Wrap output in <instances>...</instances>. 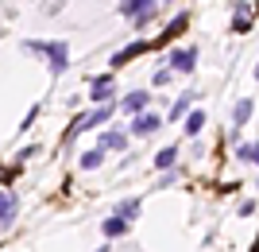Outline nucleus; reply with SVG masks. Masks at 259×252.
Listing matches in <instances>:
<instances>
[{"label":"nucleus","mask_w":259,"mask_h":252,"mask_svg":"<svg viewBox=\"0 0 259 252\" xmlns=\"http://www.w3.org/2000/svg\"><path fill=\"white\" fill-rule=\"evenodd\" d=\"M120 109V101H105V105H97L93 113H81L74 124H70V132H66V140H74V136H81V132H89V128H101L105 121H112V113Z\"/></svg>","instance_id":"nucleus-2"},{"label":"nucleus","mask_w":259,"mask_h":252,"mask_svg":"<svg viewBox=\"0 0 259 252\" xmlns=\"http://www.w3.org/2000/svg\"><path fill=\"white\" fill-rule=\"evenodd\" d=\"M27 47V51H31V55H43L47 58V70H51V74H66V70H70V47L62 43V39H31V43H23Z\"/></svg>","instance_id":"nucleus-1"},{"label":"nucleus","mask_w":259,"mask_h":252,"mask_svg":"<svg viewBox=\"0 0 259 252\" xmlns=\"http://www.w3.org/2000/svg\"><path fill=\"white\" fill-rule=\"evenodd\" d=\"M128 225H132L128 218L112 213V218H105V221H101V233H105V241H116V237H124V233H128Z\"/></svg>","instance_id":"nucleus-10"},{"label":"nucleus","mask_w":259,"mask_h":252,"mask_svg":"<svg viewBox=\"0 0 259 252\" xmlns=\"http://www.w3.org/2000/svg\"><path fill=\"white\" fill-rule=\"evenodd\" d=\"M251 109H255V101H251V97L236 101V109H232V124H236V128H244V124L251 121Z\"/></svg>","instance_id":"nucleus-14"},{"label":"nucleus","mask_w":259,"mask_h":252,"mask_svg":"<svg viewBox=\"0 0 259 252\" xmlns=\"http://www.w3.org/2000/svg\"><path fill=\"white\" fill-rule=\"evenodd\" d=\"M182 128H186V136H190V140H197V136H201V128H205V113L201 109H190L182 117Z\"/></svg>","instance_id":"nucleus-13"},{"label":"nucleus","mask_w":259,"mask_h":252,"mask_svg":"<svg viewBox=\"0 0 259 252\" xmlns=\"http://www.w3.org/2000/svg\"><path fill=\"white\" fill-rule=\"evenodd\" d=\"M116 12L124 16V20H132L136 27H143V23L151 20V12H155V0H120Z\"/></svg>","instance_id":"nucleus-3"},{"label":"nucleus","mask_w":259,"mask_h":252,"mask_svg":"<svg viewBox=\"0 0 259 252\" xmlns=\"http://www.w3.org/2000/svg\"><path fill=\"white\" fill-rule=\"evenodd\" d=\"M151 51H155V43H151V39H136V43H128L124 51H116V55L108 58V66H112V70H120V66H128L132 58H140V55H151Z\"/></svg>","instance_id":"nucleus-4"},{"label":"nucleus","mask_w":259,"mask_h":252,"mask_svg":"<svg viewBox=\"0 0 259 252\" xmlns=\"http://www.w3.org/2000/svg\"><path fill=\"white\" fill-rule=\"evenodd\" d=\"M105 148H101V143H97V148H85V152H81V155H77V167H81V171H97V167L101 163H105Z\"/></svg>","instance_id":"nucleus-12"},{"label":"nucleus","mask_w":259,"mask_h":252,"mask_svg":"<svg viewBox=\"0 0 259 252\" xmlns=\"http://www.w3.org/2000/svg\"><path fill=\"white\" fill-rule=\"evenodd\" d=\"M89 89H112V70L108 74H93L89 78Z\"/></svg>","instance_id":"nucleus-19"},{"label":"nucleus","mask_w":259,"mask_h":252,"mask_svg":"<svg viewBox=\"0 0 259 252\" xmlns=\"http://www.w3.org/2000/svg\"><path fill=\"white\" fill-rule=\"evenodd\" d=\"M170 78H174V70H170V66H162V70H155V78H151V82H155V86H166Z\"/></svg>","instance_id":"nucleus-20"},{"label":"nucleus","mask_w":259,"mask_h":252,"mask_svg":"<svg viewBox=\"0 0 259 252\" xmlns=\"http://www.w3.org/2000/svg\"><path fill=\"white\" fill-rule=\"evenodd\" d=\"M186 23H190V16H186V12H182V16H174V20H170V27L162 31V39H174L178 31H186Z\"/></svg>","instance_id":"nucleus-18"},{"label":"nucleus","mask_w":259,"mask_h":252,"mask_svg":"<svg viewBox=\"0 0 259 252\" xmlns=\"http://www.w3.org/2000/svg\"><path fill=\"white\" fill-rule=\"evenodd\" d=\"M170 70L174 74H194L197 70V47H178V51H170Z\"/></svg>","instance_id":"nucleus-6"},{"label":"nucleus","mask_w":259,"mask_h":252,"mask_svg":"<svg viewBox=\"0 0 259 252\" xmlns=\"http://www.w3.org/2000/svg\"><path fill=\"white\" fill-rule=\"evenodd\" d=\"M151 109V93L147 89H132L128 97H120V113H128V117H136V113Z\"/></svg>","instance_id":"nucleus-7"},{"label":"nucleus","mask_w":259,"mask_h":252,"mask_svg":"<svg viewBox=\"0 0 259 252\" xmlns=\"http://www.w3.org/2000/svg\"><path fill=\"white\" fill-rule=\"evenodd\" d=\"M236 159H244V163H259V140L255 143H236Z\"/></svg>","instance_id":"nucleus-17"},{"label":"nucleus","mask_w":259,"mask_h":252,"mask_svg":"<svg viewBox=\"0 0 259 252\" xmlns=\"http://www.w3.org/2000/svg\"><path fill=\"white\" fill-rule=\"evenodd\" d=\"M16 213H20V198L12 194V190L0 187V225H12V221H16Z\"/></svg>","instance_id":"nucleus-8"},{"label":"nucleus","mask_w":259,"mask_h":252,"mask_svg":"<svg viewBox=\"0 0 259 252\" xmlns=\"http://www.w3.org/2000/svg\"><path fill=\"white\" fill-rule=\"evenodd\" d=\"M255 82H259V66H255Z\"/></svg>","instance_id":"nucleus-21"},{"label":"nucleus","mask_w":259,"mask_h":252,"mask_svg":"<svg viewBox=\"0 0 259 252\" xmlns=\"http://www.w3.org/2000/svg\"><path fill=\"white\" fill-rule=\"evenodd\" d=\"M101 148L105 152H128V132H120V128H112V132H101Z\"/></svg>","instance_id":"nucleus-11"},{"label":"nucleus","mask_w":259,"mask_h":252,"mask_svg":"<svg viewBox=\"0 0 259 252\" xmlns=\"http://www.w3.org/2000/svg\"><path fill=\"white\" fill-rule=\"evenodd\" d=\"M194 101H197V93H194V89H190V93H182V97H178V101L170 105V113H166V124H178V121L186 117V113L194 109Z\"/></svg>","instance_id":"nucleus-9"},{"label":"nucleus","mask_w":259,"mask_h":252,"mask_svg":"<svg viewBox=\"0 0 259 252\" xmlns=\"http://www.w3.org/2000/svg\"><path fill=\"white\" fill-rule=\"evenodd\" d=\"M174 163H178V148H174V143H170V148H162V152L155 155V171H170Z\"/></svg>","instance_id":"nucleus-16"},{"label":"nucleus","mask_w":259,"mask_h":252,"mask_svg":"<svg viewBox=\"0 0 259 252\" xmlns=\"http://www.w3.org/2000/svg\"><path fill=\"white\" fill-rule=\"evenodd\" d=\"M162 124H166V117H159V113H151V109H143V113H136L132 117V136H151V132H159Z\"/></svg>","instance_id":"nucleus-5"},{"label":"nucleus","mask_w":259,"mask_h":252,"mask_svg":"<svg viewBox=\"0 0 259 252\" xmlns=\"http://www.w3.org/2000/svg\"><path fill=\"white\" fill-rule=\"evenodd\" d=\"M140 209H143L140 198H124V202H120L112 213H120V218H128V221H136V218H140Z\"/></svg>","instance_id":"nucleus-15"}]
</instances>
